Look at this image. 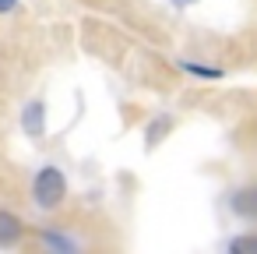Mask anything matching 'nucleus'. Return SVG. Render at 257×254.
<instances>
[{"label":"nucleus","instance_id":"nucleus-1","mask_svg":"<svg viewBox=\"0 0 257 254\" xmlns=\"http://www.w3.org/2000/svg\"><path fill=\"white\" fill-rule=\"evenodd\" d=\"M29 194H32V205H36L39 212H57V208H64V201H67V177H64V170L53 166V162L39 166L36 177H32Z\"/></svg>","mask_w":257,"mask_h":254},{"label":"nucleus","instance_id":"nucleus-2","mask_svg":"<svg viewBox=\"0 0 257 254\" xmlns=\"http://www.w3.org/2000/svg\"><path fill=\"white\" fill-rule=\"evenodd\" d=\"M229 212L243 222H257V184H243L229 194Z\"/></svg>","mask_w":257,"mask_h":254},{"label":"nucleus","instance_id":"nucleus-3","mask_svg":"<svg viewBox=\"0 0 257 254\" xmlns=\"http://www.w3.org/2000/svg\"><path fill=\"white\" fill-rule=\"evenodd\" d=\"M22 134H29L32 141H39L46 134V103L43 99H29L22 106Z\"/></svg>","mask_w":257,"mask_h":254},{"label":"nucleus","instance_id":"nucleus-4","mask_svg":"<svg viewBox=\"0 0 257 254\" xmlns=\"http://www.w3.org/2000/svg\"><path fill=\"white\" fill-rule=\"evenodd\" d=\"M22 240H25V222H22L15 212L0 208V250H11V247H18Z\"/></svg>","mask_w":257,"mask_h":254},{"label":"nucleus","instance_id":"nucleus-5","mask_svg":"<svg viewBox=\"0 0 257 254\" xmlns=\"http://www.w3.org/2000/svg\"><path fill=\"white\" fill-rule=\"evenodd\" d=\"M176 127V120H173V113H155L152 120H148V127H145V148L152 152V148H159L166 138H169V131Z\"/></svg>","mask_w":257,"mask_h":254},{"label":"nucleus","instance_id":"nucleus-6","mask_svg":"<svg viewBox=\"0 0 257 254\" xmlns=\"http://www.w3.org/2000/svg\"><path fill=\"white\" fill-rule=\"evenodd\" d=\"M180 71H187L190 78H201V81H218V78H225V71H222V67L197 64V60H180Z\"/></svg>","mask_w":257,"mask_h":254},{"label":"nucleus","instance_id":"nucleus-7","mask_svg":"<svg viewBox=\"0 0 257 254\" xmlns=\"http://www.w3.org/2000/svg\"><path fill=\"white\" fill-rule=\"evenodd\" d=\"M39 243L50 247V250H78V247H81L74 236H64V233H57V229H39Z\"/></svg>","mask_w":257,"mask_h":254},{"label":"nucleus","instance_id":"nucleus-8","mask_svg":"<svg viewBox=\"0 0 257 254\" xmlns=\"http://www.w3.org/2000/svg\"><path fill=\"white\" fill-rule=\"evenodd\" d=\"M229 254H257V233H239L225 243Z\"/></svg>","mask_w":257,"mask_h":254},{"label":"nucleus","instance_id":"nucleus-9","mask_svg":"<svg viewBox=\"0 0 257 254\" xmlns=\"http://www.w3.org/2000/svg\"><path fill=\"white\" fill-rule=\"evenodd\" d=\"M18 4H22V0H0V15H11Z\"/></svg>","mask_w":257,"mask_h":254},{"label":"nucleus","instance_id":"nucleus-10","mask_svg":"<svg viewBox=\"0 0 257 254\" xmlns=\"http://www.w3.org/2000/svg\"><path fill=\"white\" fill-rule=\"evenodd\" d=\"M197 0H169V8H176V11H187V8H194Z\"/></svg>","mask_w":257,"mask_h":254}]
</instances>
